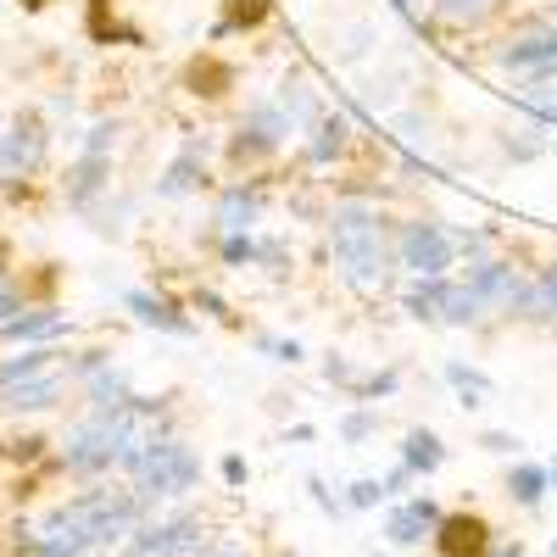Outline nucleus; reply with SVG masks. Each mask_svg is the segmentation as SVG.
Here are the masks:
<instances>
[{"mask_svg":"<svg viewBox=\"0 0 557 557\" xmlns=\"http://www.w3.org/2000/svg\"><path fill=\"white\" fill-rule=\"evenodd\" d=\"M123 474H128V485L139 491V502H146V507H162V502H184V496L201 485V457H196L190 441L168 435L157 418H151L146 435L128 446Z\"/></svg>","mask_w":557,"mask_h":557,"instance_id":"1","label":"nucleus"},{"mask_svg":"<svg viewBox=\"0 0 557 557\" xmlns=\"http://www.w3.org/2000/svg\"><path fill=\"white\" fill-rule=\"evenodd\" d=\"M330 246H335V262L341 273L351 278L357 290H385V278H391V240H385V218L374 207H362V201H346L330 212Z\"/></svg>","mask_w":557,"mask_h":557,"instance_id":"2","label":"nucleus"},{"mask_svg":"<svg viewBox=\"0 0 557 557\" xmlns=\"http://www.w3.org/2000/svg\"><path fill=\"white\" fill-rule=\"evenodd\" d=\"M207 546V524L196 507H173V513H151L134 524V535L123 541V557H196Z\"/></svg>","mask_w":557,"mask_h":557,"instance_id":"3","label":"nucleus"},{"mask_svg":"<svg viewBox=\"0 0 557 557\" xmlns=\"http://www.w3.org/2000/svg\"><path fill=\"white\" fill-rule=\"evenodd\" d=\"M451 262H457V240H451L446 223H435V218L401 223V235H396V268H407L412 278H441Z\"/></svg>","mask_w":557,"mask_h":557,"instance_id":"4","label":"nucleus"},{"mask_svg":"<svg viewBox=\"0 0 557 557\" xmlns=\"http://www.w3.org/2000/svg\"><path fill=\"white\" fill-rule=\"evenodd\" d=\"M290 134H296V123H290V112H285V107H278V101H257V107H246V117H240L235 139H228V157H235V162L273 157Z\"/></svg>","mask_w":557,"mask_h":557,"instance_id":"5","label":"nucleus"},{"mask_svg":"<svg viewBox=\"0 0 557 557\" xmlns=\"http://www.w3.org/2000/svg\"><path fill=\"white\" fill-rule=\"evenodd\" d=\"M441 519H446V507L430 491H407V496L385 502V541L391 546H424V541H435Z\"/></svg>","mask_w":557,"mask_h":557,"instance_id":"6","label":"nucleus"},{"mask_svg":"<svg viewBox=\"0 0 557 557\" xmlns=\"http://www.w3.org/2000/svg\"><path fill=\"white\" fill-rule=\"evenodd\" d=\"M45 151H51V134H45L39 117H17L7 134H0V178H28L45 168Z\"/></svg>","mask_w":557,"mask_h":557,"instance_id":"7","label":"nucleus"},{"mask_svg":"<svg viewBox=\"0 0 557 557\" xmlns=\"http://www.w3.org/2000/svg\"><path fill=\"white\" fill-rule=\"evenodd\" d=\"M496 62L507 67V73H530V78H557V23H546V28H535V34H519V39H507L502 51H496Z\"/></svg>","mask_w":557,"mask_h":557,"instance_id":"8","label":"nucleus"},{"mask_svg":"<svg viewBox=\"0 0 557 557\" xmlns=\"http://www.w3.org/2000/svg\"><path fill=\"white\" fill-rule=\"evenodd\" d=\"M67 380H73V374L51 368V374H34V380H17V385H0V412H12V418H23V412H51V407L67 396Z\"/></svg>","mask_w":557,"mask_h":557,"instance_id":"9","label":"nucleus"},{"mask_svg":"<svg viewBox=\"0 0 557 557\" xmlns=\"http://www.w3.org/2000/svg\"><path fill=\"white\" fill-rule=\"evenodd\" d=\"M123 307H128L139 323H146V330H157V335H173V341H190V335H196V318L184 312L178 301L157 296V290H128Z\"/></svg>","mask_w":557,"mask_h":557,"instance_id":"10","label":"nucleus"},{"mask_svg":"<svg viewBox=\"0 0 557 557\" xmlns=\"http://www.w3.org/2000/svg\"><path fill=\"white\" fill-rule=\"evenodd\" d=\"M112 190V157L101 151H78V162L67 168V207L73 212H96V201Z\"/></svg>","mask_w":557,"mask_h":557,"instance_id":"11","label":"nucleus"},{"mask_svg":"<svg viewBox=\"0 0 557 557\" xmlns=\"http://www.w3.org/2000/svg\"><path fill=\"white\" fill-rule=\"evenodd\" d=\"M491 541H496V535H491V524H485L480 513H446L430 546H435L441 557H485Z\"/></svg>","mask_w":557,"mask_h":557,"instance_id":"12","label":"nucleus"},{"mask_svg":"<svg viewBox=\"0 0 557 557\" xmlns=\"http://www.w3.org/2000/svg\"><path fill=\"white\" fill-rule=\"evenodd\" d=\"M207 184V139H184V146L173 151V162L162 168V178H157V196H190V190H201Z\"/></svg>","mask_w":557,"mask_h":557,"instance_id":"13","label":"nucleus"},{"mask_svg":"<svg viewBox=\"0 0 557 557\" xmlns=\"http://www.w3.org/2000/svg\"><path fill=\"white\" fill-rule=\"evenodd\" d=\"M73 323L67 312L57 307H17L7 323H0V341H12V346H39V341H51V335H67Z\"/></svg>","mask_w":557,"mask_h":557,"instance_id":"14","label":"nucleus"},{"mask_svg":"<svg viewBox=\"0 0 557 557\" xmlns=\"http://www.w3.org/2000/svg\"><path fill=\"white\" fill-rule=\"evenodd\" d=\"M546 496H552V469H546V462L519 457L513 469H507V502L524 507V513H535V507H541Z\"/></svg>","mask_w":557,"mask_h":557,"instance_id":"15","label":"nucleus"},{"mask_svg":"<svg viewBox=\"0 0 557 557\" xmlns=\"http://www.w3.org/2000/svg\"><path fill=\"white\" fill-rule=\"evenodd\" d=\"M84 396H89V407H96V412H123V407L139 401L128 391V380H123V368H112V362L89 368V374H84Z\"/></svg>","mask_w":557,"mask_h":557,"instance_id":"16","label":"nucleus"},{"mask_svg":"<svg viewBox=\"0 0 557 557\" xmlns=\"http://www.w3.org/2000/svg\"><path fill=\"white\" fill-rule=\"evenodd\" d=\"M401 462H407L418 480H430V474L446 469V441H441L430 424H412V430L401 435Z\"/></svg>","mask_w":557,"mask_h":557,"instance_id":"17","label":"nucleus"},{"mask_svg":"<svg viewBox=\"0 0 557 557\" xmlns=\"http://www.w3.org/2000/svg\"><path fill=\"white\" fill-rule=\"evenodd\" d=\"M346 134H351V123H346L341 112H323V117L307 128V162H312V168H330V162L346 151Z\"/></svg>","mask_w":557,"mask_h":557,"instance_id":"18","label":"nucleus"},{"mask_svg":"<svg viewBox=\"0 0 557 557\" xmlns=\"http://www.w3.org/2000/svg\"><path fill=\"white\" fill-rule=\"evenodd\" d=\"M446 290H451V278H446V273H441V278H412L407 296H401L407 318H418V323H441V318H446Z\"/></svg>","mask_w":557,"mask_h":557,"instance_id":"19","label":"nucleus"},{"mask_svg":"<svg viewBox=\"0 0 557 557\" xmlns=\"http://www.w3.org/2000/svg\"><path fill=\"white\" fill-rule=\"evenodd\" d=\"M67 351L57 346H23L17 357H0V385H17V380H34V374H51V368H62Z\"/></svg>","mask_w":557,"mask_h":557,"instance_id":"20","label":"nucleus"},{"mask_svg":"<svg viewBox=\"0 0 557 557\" xmlns=\"http://www.w3.org/2000/svg\"><path fill=\"white\" fill-rule=\"evenodd\" d=\"M441 374H446V385L457 391V407H485L491 391H496V380L485 374V368H469V362H457V357L441 368Z\"/></svg>","mask_w":557,"mask_h":557,"instance_id":"21","label":"nucleus"},{"mask_svg":"<svg viewBox=\"0 0 557 557\" xmlns=\"http://www.w3.org/2000/svg\"><path fill=\"white\" fill-rule=\"evenodd\" d=\"M262 212V190H246V184H228L223 201H218V228L228 235V228H251Z\"/></svg>","mask_w":557,"mask_h":557,"instance_id":"22","label":"nucleus"},{"mask_svg":"<svg viewBox=\"0 0 557 557\" xmlns=\"http://www.w3.org/2000/svg\"><path fill=\"white\" fill-rule=\"evenodd\" d=\"M273 101L290 112V123H296V128H312V123L323 117V107H318V96L307 89V78H301V73H285V84H278V96H273Z\"/></svg>","mask_w":557,"mask_h":557,"instance_id":"23","label":"nucleus"},{"mask_svg":"<svg viewBox=\"0 0 557 557\" xmlns=\"http://www.w3.org/2000/svg\"><path fill=\"white\" fill-rule=\"evenodd\" d=\"M485 307H491V301H485L474 285H451V290H446V318H441V323H451V330H469V323L485 318Z\"/></svg>","mask_w":557,"mask_h":557,"instance_id":"24","label":"nucleus"},{"mask_svg":"<svg viewBox=\"0 0 557 557\" xmlns=\"http://www.w3.org/2000/svg\"><path fill=\"white\" fill-rule=\"evenodd\" d=\"M374 435H380V412L374 407H351L341 418V441L346 446H362V441H374Z\"/></svg>","mask_w":557,"mask_h":557,"instance_id":"25","label":"nucleus"},{"mask_svg":"<svg viewBox=\"0 0 557 557\" xmlns=\"http://www.w3.org/2000/svg\"><path fill=\"white\" fill-rule=\"evenodd\" d=\"M257 246L262 240H251V228H228L223 235V262L228 268H257Z\"/></svg>","mask_w":557,"mask_h":557,"instance_id":"26","label":"nucleus"},{"mask_svg":"<svg viewBox=\"0 0 557 557\" xmlns=\"http://www.w3.org/2000/svg\"><path fill=\"white\" fill-rule=\"evenodd\" d=\"M346 502L357 507V513H368V507L391 502V491H385V480H374V474H368V480H351V485H346Z\"/></svg>","mask_w":557,"mask_h":557,"instance_id":"27","label":"nucleus"},{"mask_svg":"<svg viewBox=\"0 0 557 557\" xmlns=\"http://www.w3.org/2000/svg\"><path fill=\"white\" fill-rule=\"evenodd\" d=\"M396 391H401V374H396V368H385V374H368V380L351 385L357 401H380V396H396Z\"/></svg>","mask_w":557,"mask_h":557,"instance_id":"28","label":"nucleus"},{"mask_svg":"<svg viewBox=\"0 0 557 557\" xmlns=\"http://www.w3.org/2000/svg\"><path fill=\"white\" fill-rule=\"evenodd\" d=\"M507 157H519V162H530V157H541L546 151V139H541V128H507Z\"/></svg>","mask_w":557,"mask_h":557,"instance_id":"29","label":"nucleus"},{"mask_svg":"<svg viewBox=\"0 0 557 557\" xmlns=\"http://www.w3.org/2000/svg\"><path fill=\"white\" fill-rule=\"evenodd\" d=\"M307 491H312V502H318L330 519H346V513H351V502H346L341 491H330V480H318V474H312V480H307Z\"/></svg>","mask_w":557,"mask_h":557,"instance_id":"30","label":"nucleus"},{"mask_svg":"<svg viewBox=\"0 0 557 557\" xmlns=\"http://www.w3.org/2000/svg\"><path fill=\"white\" fill-rule=\"evenodd\" d=\"M257 268H268L273 278H285V273H290V246H285V240H262V246H257Z\"/></svg>","mask_w":557,"mask_h":557,"instance_id":"31","label":"nucleus"},{"mask_svg":"<svg viewBox=\"0 0 557 557\" xmlns=\"http://www.w3.org/2000/svg\"><path fill=\"white\" fill-rule=\"evenodd\" d=\"M78 151H101V157H112V151H117V123H96V128L84 134V146H78Z\"/></svg>","mask_w":557,"mask_h":557,"instance_id":"32","label":"nucleus"},{"mask_svg":"<svg viewBox=\"0 0 557 557\" xmlns=\"http://www.w3.org/2000/svg\"><path fill=\"white\" fill-rule=\"evenodd\" d=\"M246 480H251V462H246L240 451H228V457H223V485H228V491H246Z\"/></svg>","mask_w":557,"mask_h":557,"instance_id":"33","label":"nucleus"},{"mask_svg":"<svg viewBox=\"0 0 557 557\" xmlns=\"http://www.w3.org/2000/svg\"><path fill=\"white\" fill-rule=\"evenodd\" d=\"M519 446H524V441L507 435V430H485V435H480V451H496V457H513Z\"/></svg>","mask_w":557,"mask_h":557,"instance_id":"34","label":"nucleus"},{"mask_svg":"<svg viewBox=\"0 0 557 557\" xmlns=\"http://www.w3.org/2000/svg\"><path fill=\"white\" fill-rule=\"evenodd\" d=\"M0 446H7V457H12V462H39V451H45V441H39V435H23V441H0Z\"/></svg>","mask_w":557,"mask_h":557,"instance_id":"35","label":"nucleus"},{"mask_svg":"<svg viewBox=\"0 0 557 557\" xmlns=\"http://www.w3.org/2000/svg\"><path fill=\"white\" fill-rule=\"evenodd\" d=\"M257 351H268L273 362H301V346H296V341H273V335H262Z\"/></svg>","mask_w":557,"mask_h":557,"instance_id":"36","label":"nucleus"},{"mask_svg":"<svg viewBox=\"0 0 557 557\" xmlns=\"http://www.w3.org/2000/svg\"><path fill=\"white\" fill-rule=\"evenodd\" d=\"M541 318H546V323L557 318V262L541 273Z\"/></svg>","mask_w":557,"mask_h":557,"instance_id":"37","label":"nucleus"},{"mask_svg":"<svg viewBox=\"0 0 557 557\" xmlns=\"http://www.w3.org/2000/svg\"><path fill=\"white\" fill-rule=\"evenodd\" d=\"M323 380H330V385H357V368L346 357H330V362H323Z\"/></svg>","mask_w":557,"mask_h":557,"instance_id":"38","label":"nucleus"},{"mask_svg":"<svg viewBox=\"0 0 557 557\" xmlns=\"http://www.w3.org/2000/svg\"><path fill=\"white\" fill-rule=\"evenodd\" d=\"M412 480H418V474H412V469H407V462L396 457V469L385 474V491H391V502H396V496H407V485H412Z\"/></svg>","mask_w":557,"mask_h":557,"instance_id":"39","label":"nucleus"},{"mask_svg":"<svg viewBox=\"0 0 557 557\" xmlns=\"http://www.w3.org/2000/svg\"><path fill=\"white\" fill-rule=\"evenodd\" d=\"M17 307H23V290L12 285V278H0V323H7Z\"/></svg>","mask_w":557,"mask_h":557,"instance_id":"40","label":"nucleus"},{"mask_svg":"<svg viewBox=\"0 0 557 557\" xmlns=\"http://www.w3.org/2000/svg\"><path fill=\"white\" fill-rule=\"evenodd\" d=\"M196 557H251V552H246L240 541H207V546H201Z\"/></svg>","mask_w":557,"mask_h":557,"instance_id":"41","label":"nucleus"},{"mask_svg":"<svg viewBox=\"0 0 557 557\" xmlns=\"http://www.w3.org/2000/svg\"><path fill=\"white\" fill-rule=\"evenodd\" d=\"M196 307L201 312H212V318H223V323H235V312L223 307V296H212V290H196Z\"/></svg>","mask_w":557,"mask_h":557,"instance_id":"42","label":"nucleus"},{"mask_svg":"<svg viewBox=\"0 0 557 557\" xmlns=\"http://www.w3.org/2000/svg\"><path fill=\"white\" fill-rule=\"evenodd\" d=\"M485 0H441V17H474Z\"/></svg>","mask_w":557,"mask_h":557,"instance_id":"43","label":"nucleus"},{"mask_svg":"<svg viewBox=\"0 0 557 557\" xmlns=\"http://www.w3.org/2000/svg\"><path fill=\"white\" fill-rule=\"evenodd\" d=\"M485 557H530V552H524V541H507V535H496Z\"/></svg>","mask_w":557,"mask_h":557,"instance_id":"44","label":"nucleus"},{"mask_svg":"<svg viewBox=\"0 0 557 557\" xmlns=\"http://www.w3.org/2000/svg\"><path fill=\"white\" fill-rule=\"evenodd\" d=\"M546 469H552V491H557V457H552V462H546Z\"/></svg>","mask_w":557,"mask_h":557,"instance_id":"45","label":"nucleus"},{"mask_svg":"<svg viewBox=\"0 0 557 557\" xmlns=\"http://www.w3.org/2000/svg\"><path fill=\"white\" fill-rule=\"evenodd\" d=\"M374 557H396V552H374Z\"/></svg>","mask_w":557,"mask_h":557,"instance_id":"46","label":"nucleus"},{"mask_svg":"<svg viewBox=\"0 0 557 557\" xmlns=\"http://www.w3.org/2000/svg\"><path fill=\"white\" fill-rule=\"evenodd\" d=\"M552 557H557V535H552Z\"/></svg>","mask_w":557,"mask_h":557,"instance_id":"47","label":"nucleus"}]
</instances>
